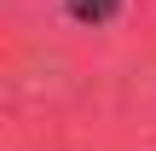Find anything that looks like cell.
<instances>
[{
    "mask_svg": "<svg viewBox=\"0 0 156 151\" xmlns=\"http://www.w3.org/2000/svg\"><path fill=\"white\" fill-rule=\"evenodd\" d=\"M64 12L75 23H87V29H104V23L122 17V0H64Z\"/></svg>",
    "mask_w": 156,
    "mask_h": 151,
    "instance_id": "obj_1",
    "label": "cell"
}]
</instances>
